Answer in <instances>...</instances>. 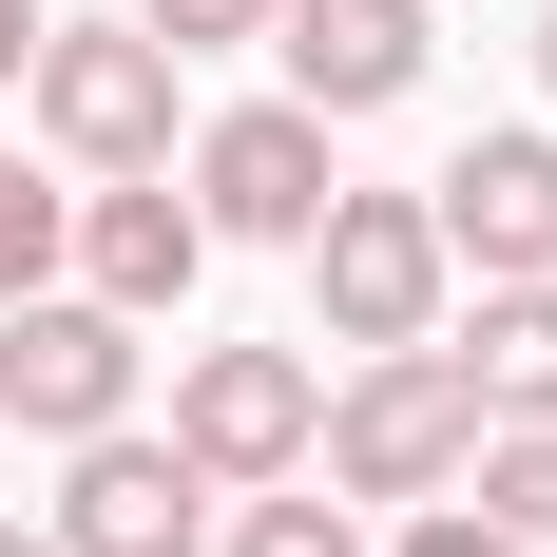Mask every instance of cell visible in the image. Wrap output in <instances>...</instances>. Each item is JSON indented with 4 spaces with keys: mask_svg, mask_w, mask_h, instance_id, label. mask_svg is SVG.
<instances>
[{
    "mask_svg": "<svg viewBox=\"0 0 557 557\" xmlns=\"http://www.w3.org/2000/svg\"><path fill=\"white\" fill-rule=\"evenodd\" d=\"M308 461H327L346 500L404 519V500H443L461 461H481V385H461L443 346H366V366H346V404L308 423Z\"/></svg>",
    "mask_w": 557,
    "mask_h": 557,
    "instance_id": "6da1fadb",
    "label": "cell"
},
{
    "mask_svg": "<svg viewBox=\"0 0 557 557\" xmlns=\"http://www.w3.org/2000/svg\"><path fill=\"white\" fill-rule=\"evenodd\" d=\"M173 77L193 58L135 39V20H39V58H20V97L77 173H173Z\"/></svg>",
    "mask_w": 557,
    "mask_h": 557,
    "instance_id": "7a4b0ae2",
    "label": "cell"
},
{
    "mask_svg": "<svg viewBox=\"0 0 557 557\" xmlns=\"http://www.w3.org/2000/svg\"><path fill=\"white\" fill-rule=\"evenodd\" d=\"M308 423H327L308 346H193V366H173V461H193L212 500H270V481H308Z\"/></svg>",
    "mask_w": 557,
    "mask_h": 557,
    "instance_id": "3957f363",
    "label": "cell"
},
{
    "mask_svg": "<svg viewBox=\"0 0 557 557\" xmlns=\"http://www.w3.org/2000/svg\"><path fill=\"white\" fill-rule=\"evenodd\" d=\"M443 231H423V193H327V231H308V308H327V346L366 366V346H443Z\"/></svg>",
    "mask_w": 557,
    "mask_h": 557,
    "instance_id": "277c9868",
    "label": "cell"
},
{
    "mask_svg": "<svg viewBox=\"0 0 557 557\" xmlns=\"http://www.w3.org/2000/svg\"><path fill=\"white\" fill-rule=\"evenodd\" d=\"M0 423H20V443H97V423H135V308H97V288H20V308H0Z\"/></svg>",
    "mask_w": 557,
    "mask_h": 557,
    "instance_id": "5b68a950",
    "label": "cell"
},
{
    "mask_svg": "<svg viewBox=\"0 0 557 557\" xmlns=\"http://www.w3.org/2000/svg\"><path fill=\"white\" fill-rule=\"evenodd\" d=\"M327 115L308 97H250V115H212V135H193V231H250V250H308V231H327Z\"/></svg>",
    "mask_w": 557,
    "mask_h": 557,
    "instance_id": "8992f818",
    "label": "cell"
},
{
    "mask_svg": "<svg viewBox=\"0 0 557 557\" xmlns=\"http://www.w3.org/2000/svg\"><path fill=\"white\" fill-rule=\"evenodd\" d=\"M39 539H58V557H193V539H212V481H193L154 423H97Z\"/></svg>",
    "mask_w": 557,
    "mask_h": 557,
    "instance_id": "52a82bcc",
    "label": "cell"
},
{
    "mask_svg": "<svg viewBox=\"0 0 557 557\" xmlns=\"http://www.w3.org/2000/svg\"><path fill=\"white\" fill-rule=\"evenodd\" d=\"M58 270L97 288V308H135V327H154V308H193L212 231H193V193H173V173H97V193H77V231H58Z\"/></svg>",
    "mask_w": 557,
    "mask_h": 557,
    "instance_id": "ba28073f",
    "label": "cell"
},
{
    "mask_svg": "<svg viewBox=\"0 0 557 557\" xmlns=\"http://www.w3.org/2000/svg\"><path fill=\"white\" fill-rule=\"evenodd\" d=\"M423 231H443V270H481V288L557 270V135H481V154H443Z\"/></svg>",
    "mask_w": 557,
    "mask_h": 557,
    "instance_id": "9c48e42d",
    "label": "cell"
},
{
    "mask_svg": "<svg viewBox=\"0 0 557 557\" xmlns=\"http://www.w3.org/2000/svg\"><path fill=\"white\" fill-rule=\"evenodd\" d=\"M270 58L308 115H385L423 97V0H270Z\"/></svg>",
    "mask_w": 557,
    "mask_h": 557,
    "instance_id": "30bf717a",
    "label": "cell"
},
{
    "mask_svg": "<svg viewBox=\"0 0 557 557\" xmlns=\"http://www.w3.org/2000/svg\"><path fill=\"white\" fill-rule=\"evenodd\" d=\"M443 366L481 385V423H557V270H519V288H481V327H461Z\"/></svg>",
    "mask_w": 557,
    "mask_h": 557,
    "instance_id": "8fae6325",
    "label": "cell"
},
{
    "mask_svg": "<svg viewBox=\"0 0 557 557\" xmlns=\"http://www.w3.org/2000/svg\"><path fill=\"white\" fill-rule=\"evenodd\" d=\"M443 500H481L500 539H539V557H557V423H481V461H461Z\"/></svg>",
    "mask_w": 557,
    "mask_h": 557,
    "instance_id": "7c38bea8",
    "label": "cell"
},
{
    "mask_svg": "<svg viewBox=\"0 0 557 557\" xmlns=\"http://www.w3.org/2000/svg\"><path fill=\"white\" fill-rule=\"evenodd\" d=\"M58 231H77V193H39V173L0 154V308H20V288H58Z\"/></svg>",
    "mask_w": 557,
    "mask_h": 557,
    "instance_id": "4fadbf2b",
    "label": "cell"
},
{
    "mask_svg": "<svg viewBox=\"0 0 557 557\" xmlns=\"http://www.w3.org/2000/svg\"><path fill=\"white\" fill-rule=\"evenodd\" d=\"M231 557H366V519H346V500H288V481H270V500L231 519Z\"/></svg>",
    "mask_w": 557,
    "mask_h": 557,
    "instance_id": "5bb4252c",
    "label": "cell"
},
{
    "mask_svg": "<svg viewBox=\"0 0 557 557\" xmlns=\"http://www.w3.org/2000/svg\"><path fill=\"white\" fill-rule=\"evenodd\" d=\"M135 39H173V58H231V39H270V0H135Z\"/></svg>",
    "mask_w": 557,
    "mask_h": 557,
    "instance_id": "9a60e30c",
    "label": "cell"
},
{
    "mask_svg": "<svg viewBox=\"0 0 557 557\" xmlns=\"http://www.w3.org/2000/svg\"><path fill=\"white\" fill-rule=\"evenodd\" d=\"M385 557H539V539H500L481 500H404V539H385Z\"/></svg>",
    "mask_w": 557,
    "mask_h": 557,
    "instance_id": "2e32d148",
    "label": "cell"
},
{
    "mask_svg": "<svg viewBox=\"0 0 557 557\" xmlns=\"http://www.w3.org/2000/svg\"><path fill=\"white\" fill-rule=\"evenodd\" d=\"M20 58H39V0H0V77H20Z\"/></svg>",
    "mask_w": 557,
    "mask_h": 557,
    "instance_id": "e0dca14e",
    "label": "cell"
},
{
    "mask_svg": "<svg viewBox=\"0 0 557 557\" xmlns=\"http://www.w3.org/2000/svg\"><path fill=\"white\" fill-rule=\"evenodd\" d=\"M0 557H58V539H39V519H0Z\"/></svg>",
    "mask_w": 557,
    "mask_h": 557,
    "instance_id": "ac0fdd59",
    "label": "cell"
},
{
    "mask_svg": "<svg viewBox=\"0 0 557 557\" xmlns=\"http://www.w3.org/2000/svg\"><path fill=\"white\" fill-rule=\"evenodd\" d=\"M539 77H557V20H539Z\"/></svg>",
    "mask_w": 557,
    "mask_h": 557,
    "instance_id": "d6986e66",
    "label": "cell"
}]
</instances>
